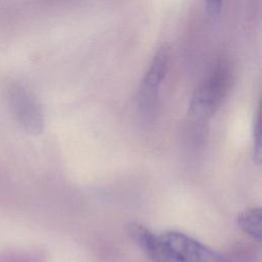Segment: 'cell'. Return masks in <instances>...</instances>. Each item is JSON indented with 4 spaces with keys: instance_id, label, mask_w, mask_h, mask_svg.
Here are the masks:
<instances>
[{
    "instance_id": "cell-1",
    "label": "cell",
    "mask_w": 262,
    "mask_h": 262,
    "mask_svg": "<svg viewBox=\"0 0 262 262\" xmlns=\"http://www.w3.org/2000/svg\"><path fill=\"white\" fill-rule=\"evenodd\" d=\"M231 82L228 64L221 62L198 86L188 106V116L198 122L209 120L225 97Z\"/></svg>"
},
{
    "instance_id": "cell-2",
    "label": "cell",
    "mask_w": 262,
    "mask_h": 262,
    "mask_svg": "<svg viewBox=\"0 0 262 262\" xmlns=\"http://www.w3.org/2000/svg\"><path fill=\"white\" fill-rule=\"evenodd\" d=\"M160 238L172 262H224L211 248L179 231H166Z\"/></svg>"
},
{
    "instance_id": "cell-3",
    "label": "cell",
    "mask_w": 262,
    "mask_h": 262,
    "mask_svg": "<svg viewBox=\"0 0 262 262\" xmlns=\"http://www.w3.org/2000/svg\"><path fill=\"white\" fill-rule=\"evenodd\" d=\"M170 64V48L163 44L154 54L140 81L137 100L141 108H148L156 100Z\"/></svg>"
},
{
    "instance_id": "cell-4",
    "label": "cell",
    "mask_w": 262,
    "mask_h": 262,
    "mask_svg": "<svg viewBox=\"0 0 262 262\" xmlns=\"http://www.w3.org/2000/svg\"><path fill=\"white\" fill-rule=\"evenodd\" d=\"M127 232L139 249L154 262H172L160 235L154 234L150 230L138 223H130Z\"/></svg>"
},
{
    "instance_id": "cell-5",
    "label": "cell",
    "mask_w": 262,
    "mask_h": 262,
    "mask_svg": "<svg viewBox=\"0 0 262 262\" xmlns=\"http://www.w3.org/2000/svg\"><path fill=\"white\" fill-rule=\"evenodd\" d=\"M12 99L14 112L24 128L31 133H39L43 127V118L34 97L24 90H17Z\"/></svg>"
},
{
    "instance_id": "cell-6",
    "label": "cell",
    "mask_w": 262,
    "mask_h": 262,
    "mask_svg": "<svg viewBox=\"0 0 262 262\" xmlns=\"http://www.w3.org/2000/svg\"><path fill=\"white\" fill-rule=\"evenodd\" d=\"M261 217L260 208L246 210L237 217V223L243 231L258 242L261 241Z\"/></svg>"
},
{
    "instance_id": "cell-7",
    "label": "cell",
    "mask_w": 262,
    "mask_h": 262,
    "mask_svg": "<svg viewBox=\"0 0 262 262\" xmlns=\"http://www.w3.org/2000/svg\"><path fill=\"white\" fill-rule=\"evenodd\" d=\"M261 124H260V114L258 112L255 123H254V133H253V149L254 159L256 162H261Z\"/></svg>"
},
{
    "instance_id": "cell-8",
    "label": "cell",
    "mask_w": 262,
    "mask_h": 262,
    "mask_svg": "<svg viewBox=\"0 0 262 262\" xmlns=\"http://www.w3.org/2000/svg\"><path fill=\"white\" fill-rule=\"evenodd\" d=\"M223 0H205L206 10L210 16H216L219 14L222 8Z\"/></svg>"
}]
</instances>
